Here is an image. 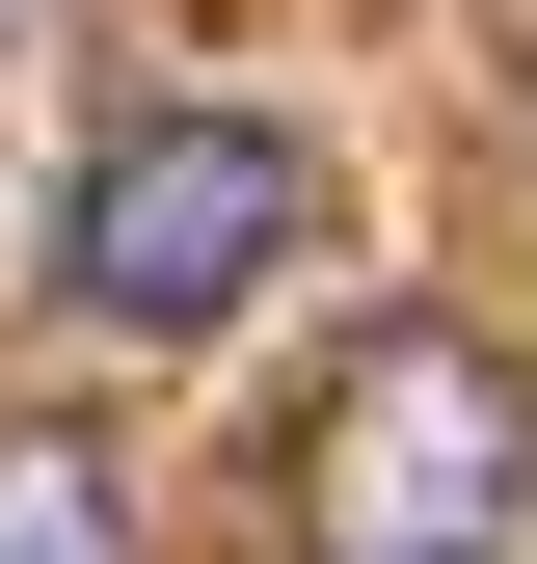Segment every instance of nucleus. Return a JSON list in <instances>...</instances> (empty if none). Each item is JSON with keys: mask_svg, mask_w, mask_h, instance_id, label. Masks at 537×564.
<instances>
[{"mask_svg": "<svg viewBox=\"0 0 537 564\" xmlns=\"http://www.w3.org/2000/svg\"><path fill=\"white\" fill-rule=\"evenodd\" d=\"M0 564H134V484L81 431H0Z\"/></svg>", "mask_w": 537, "mask_h": 564, "instance_id": "7ed1b4c3", "label": "nucleus"}, {"mask_svg": "<svg viewBox=\"0 0 537 564\" xmlns=\"http://www.w3.org/2000/svg\"><path fill=\"white\" fill-rule=\"evenodd\" d=\"M268 511H296V564H511L537 538V377L403 296V323L322 349V403L268 431Z\"/></svg>", "mask_w": 537, "mask_h": 564, "instance_id": "f03ea898", "label": "nucleus"}, {"mask_svg": "<svg viewBox=\"0 0 537 564\" xmlns=\"http://www.w3.org/2000/svg\"><path fill=\"white\" fill-rule=\"evenodd\" d=\"M322 242H350V188H322L296 108H134V134H81V188H54V296L108 349H242Z\"/></svg>", "mask_w": 537, "mask_h": 564, "instance_id": "f257e3e1", "label": "nucleus"}]
</instances>
